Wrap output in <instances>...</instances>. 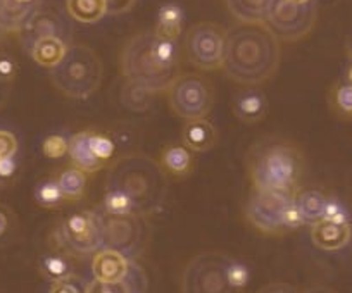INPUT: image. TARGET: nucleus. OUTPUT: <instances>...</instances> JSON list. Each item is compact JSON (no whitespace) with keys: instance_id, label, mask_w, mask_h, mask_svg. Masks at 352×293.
<instances>
[{"instance_id":"obj_1","label":"nucleus","mask_w":352,"mask_h":293,"mask_svg":"<svg viewBox=\"0 0 352 293\" xmlns=\"http://www.w3.org/2000/svg\"><path fill=\"white\" fill-rule=\"evenodd\" d=\"M280 64V40L264 23H239L228 30L226 76L243 86L268 82Z\"/></svg>"},{"instance_id":"obj_2","label":"nucleus","mask_w":352,"mask_h":293,"mask_svg":"<svg viewBox=\"0 0 352 293\" xmlns=\"http://www.w3.org/2000/svg\"><path fill=\"white\" fill-rule=\"evenodd\" d=\"M106 188L120 190L131 198L137 214L157 211L168 194V173L161 163L145 154L116 157L107 167Z\"/></svg>"},{"instance_id":"obj_3","label":"nucleus","mask_w":352,"mask_h":293,"mask_svg":"<svg viewBox=\"0 0 352 293\" xmlns=\"http://www.w3.org/2000/svg\"><path fill=\"white\" fill-rule=\"evenodd\" d=\"M304 156L285 140L257 141L247 154V171L254 188L296 191L304 174Z\"/></svg>"},{"instance_id":"obj_4","label":"nucleus","mask_w":352,"mask_h":293,"mask_svg":"<svg viewBox=\"0 0 352 293\" xmlns=\"http://www.w3.org/2000/svg\"><path fill=\"white\" fill-rule=\"evenodd\" d=\"M154 32H142L131 36L121 50V73L128 83L148 93L168 92L171 83L180 76V67L161 66L152 54Z\"/></svg>"},{"instance_id":"obj_5","label":"nucleus","mask_w":352,"mask_h":293,"mask_svg":"<svg viewBox=\"0 0 352 293\" xmlns=\"http://www.w3.org/2000/svg\"><path fill=\"white\" fill-rule=\"evenodd\" d=\"M50 80L67 99L87 100L102 83V62L90 47L71 45L64 59L50 69Z\"/></svg>"},{"instance_id":"obj_6","label":"nucleus","mask_w":352,"mask_h":293,"mask_svg":"<svg viewBox=\"0 0 352 293\" xmlns=\"http://www.w3.org/2000/svg\"><path fill=\"white\" fill-rule=\"evenodd\" d=\"M232 259L221 252H202L195 255L182 276L184 293H240L228 279Z\"/></svg>"},{"instance_id":"obj_7","label":"nucleus","mask_w":352,"mask_h":293,"mask_svg":"<svg viewBox=\"0 0 352 293\" xmlns=\"http://www.w3.org/2000/svg\"><path fill=\"white\" fill-rule=\"evenodd\" d=\"M102 231V248H113L121 252L128 259H135L142 254L148 238V228L145 215L128 214L114 215L104 211H97Z\"/></svg>"},{"instance_id":"obj_8","label":"nucleus","mask_w":352,"mask_h":293,"mask_svg":"<svg viewBox=\"0 0 352 293\" xmlns=\"http://www.w3.org/2000/svg\"><path fill=\"white\" fill-rule=\"evenodd\" d=\"M56 240L66 254L85 257L102 248V231L97 211L73 212L60 221Z\"/></svg>"},{"instance_id":"obj_9","label":"nucleus","mask_w":352,"mask_h":293,"mask_svg":"<svg viewBox=\"0 0 352 293\" xmlns=\"http://www.w3.org/2000/svg\"><path fill=\"white\" fill-rule=\"evenodd\" d=\"M166 93L173 113L185 121L206 117L214 102L211 83L204 76L194 73L178 76Z\"/></svg>"},{"instance_id":"obj_10","label":"nucleus","mask_w":352,"mask_h":293,"mask_svg":"<svg viewBox=\"0 0 352 293\" xmlns=\"http://www.w3.org/2000/svg\"><path fill=\"white\" fill-rule=\"evenodd\" d=\"M228 32L216 23H197L187 32L185 49L192 66L201 71L223 69Z\"/></svg>"},{"instance_id":"obj_11","label":"nucleus","mask_w":352,"mask_h":293,"mask_svg":"<svg viewBox=\"0 0 352 293\" xmlns=\"http://www.w3.org/2000/svg\"><path fill=\"white\" fill-rule=\"evenodd\" d=\"M316 18L318 9L314 2L294 4L289 0H273L264 25L280 42H297L313 32Z\"/></svg>"},{"instance_id":"obj_12","label":"nucleus","mask_w":352,"mask_h":293,"mask_svg":"<svg viewBox=\"0 0 352 293\" xmlns=\"http://www.w3.org/2000/svg\"><path fill=\"white\" fill-rule=\"evenodd\" d=\"M296 191L263 190L254 188L245 205V215L256 230L266 235H282L285 231L283 218L292 204Z\"/></svg>"},{"instance_id":"obj_13","label":"nucleus","mask_w":352,"mask_h":293,"mask_svg":"<svg viewBox=\"0 0 352 293\" xmlns=\"http://www.w3.org/2000/svg\"><path fill=\"white\" fill-rule=\"evenodd\" d=\"M19 35H21L23 45L28 50L36 40L45 38V36H60V38H66L67 26L64 25L63 18L56 11H52V9L35 8L32 14H30V18L26 19L25 26L21 28Z\"/></svg>"},{"instance_id":"obj_14","label":"nucleus","mask_w":352,"mask_h":293,"mask_svg":"<svg viewBox=\"0 0 352 293\" xmlns=\"http://www.w3.org/2000/svg\"><path fill=\"white\" fill-rule=\"evenodd\" d=\"M270 109L268 97L259 86H245L233 97V113L243 124H257Z\"/></svg>"},{"instance_id":"obj_15","label":"nucleus","mask_w":352,"mask_h":293,"mask_svg":"<svg viewBox=\"0 0 352 293\" xmlns=\"http://www.w3.org/2000/svg\"><path fill=\"white\" fill-rule=\"evenodd\" d=\"M131 261L121 252L113 248H100L94 254L92 259V274L94 279L107 283L124 281L130 272Z\"/></svg>"},{"instance_id":"obj_16","label":"nucleus","mask_w":352,"mask_h":293,"mask_svg":"<svg viewBox=\"0 0 352 293\" xmlns=\"http://www.w3.org/2000/svg\"><path fill=\"white\" fill-rule=\"evenodd\" d=\"M352 238L351 223H333L321 219L311 226V242L324 252H338L349 245Z\"/></svg>"},{"instance_id":"obj_17","label":"nucleus","mask_w":352,"mask_h":293,"mask_svg":"<svg viewBox=\"0 0 352 293\" xmlns=\"http://www.w3.org/2000/svg\"><path fill=\"white\" fill-rule=\"evenodd\" d=\"M218 137L219 134L216 126L206 117L185 121L184 130H182V141L194 154H204L214 149L216 143H218Z\"/></svg>"},{"instance_id":"obj_18","label":"nucleus","mask_w":352,"mask_h":293,"mask_svg":"<svg viewBox=\"0 0 352 293\" xmlns=\"http://www.w3.org/2000/svg\"><path fill=\"white\" fill-rule=\"evenodd\" d=\"M159 163L169 176L187 178L194 171V152L184 141L182 143H169L161 150Z\"/></svg>"},{"instance_id":"obj_19","label":"nucleus","mask_w":352,"mask_h":293,"mask_svg":"<svg viewBox=\"0 0 352 293\" xmlns=\"http://www.w3.org/2000/svg\"><path fill=\"white\" fill-rule=\"evenodd\" d=\"M69 161L71 166L85 171L87 174L99 173L100 169H106L102 163L96 157L90 141H88V130L78 131L69 137Z\"/></svg>"},{"instance_id":"obj_20","label":"nucleus","mask_w":352,"mask_h":293,"mask_svg":"<svg viewBox=\"0 0 352 293\" xmlns=\"http://www.w3.org/2000/svg\"><path fill=\"white\" fill-rule=\"evenodd\" d=\"M328 197L323 190L314 187L297 188L294 194V204L299 209L304 223L313 226L314 223L324 218V207H327Z\"/></svg>"},{"instance_id":"obj_21","label":"nucleus","mask_w":352,"mask_h":293,"mask_svg":"<svg viewBox=\"0 0 352 293\" xmlns=\"http://www.w3.org/2000/svg\"><path fill=\"white\" fill-rule=\"evenodd\" d=\"M69 47L71 45H67L66 38H60V36H45V38L36 40L28 49V54L38 66L54 69L64 59Z\"/></svg>"},{"instance_id":"obj_22","label":"nucleus","mask_w":352,"mask_h":293,"mask_svg":"<svg viewBox=\"0 0 352 293\" xmlns=\"http://www.w3.org/2000/svg\"><path fill=\"white\" fill-rule=\"evenodd\" d=\"M184 23H185V14L184 9L178 4H164L159 9L157 14V23H155L154 33L157 36L169 40H178L180 38L182 32H184Z\"/></svg>"},{"instance_id":"obj_23","label":"nucleus","mask_w":352,"mask_h":293,"mask_svg":"<svg viewBox=\"0 0 352 293\" xmlns=\"http://www.w3.org/2000/svg\"><path fill=\"white\" fill-rule=\"evenodd\" d=\"M38 269L43 278L50 283L60 281L74 276V266L71 255L66 252H49L43 254L38 261Z\"/></svg>"},{"instance_id":"obj_24","label":"nucleus","mask_w":352,"mask_h":293,"mask_svg":"<svg viewBox=\"0 0 352 293\" xmlns=\"http://www.w3.org/2000/svg\"><path fill=\"white\" fill-rule=\"evenodd\" d=\"M273 0H226V8L239 23H264Z\"/></svg>"},{"instance_id":"obj_25","label":"nucleus","mask_w":352,"mask_h":293,"mask_svg":"<svg viewBox=\"0 0 352 293\" xmlns=\"http://www.w3.org/2000/svg\"><path fill=\"white\" fill-rule=\"evenodd\" d=\"M66 11L74 21L94 25L107 14V5L106 0H66Z\"/></svg>"},{"instance_id":"obj_26","label":"nucleus","mask_w":352,"mask_h":293,"mask_svg":"<svg viewBox=\"0 0 352 293\" xmlns=\"http://www.w3.org/2000/svg\"><path fill=\"white\" fill-rule=\"evenodd\" d=\"M33 9V4H21L18 0H0V28L19 33Z\"/></svg>"},{"instance_id":"obj_27","label":"nucleus","mask_w":352,"mask_h":293,"mask_svg":"<svg viewBox=\"0 0 352 293\" xmlns=\"http://www.w3.org/2000/svg\"><path fill=\"white\" fill-rule=\"evenodd\" d=\"M57 181L60 185L66 202H78L85 197L88 187V174L78 167L69 166L57 174Z\"/></svg>"},{"instance_id":"obj_28","label":"nucleus","mask_w":352,"mask_h":293,"mask_svg":"<svg viewBox=\"0 0 352 293\" xmlns=\"http://www.w3.org/2000/svg\"><path fill=\"white\" fill-rule=\"evenodd\" d=\"M35 200L43 209H57L66 202L57 178H45L36 185Z\"/></svg>"},{"instance_id":"obj_29","label":"nucleus","mask_w":352,"mask_h":293,"mask_svg":"<svg viewBox=\"0 0 352 293\" xmlns=\"http://www.w3.org/2000/svg\"><path fill=\"white\" fill-rule=\"evenodd\" d=\"M88 141H90V147H92L97 159L104 166L109 167L111 163L116 159V141L107 133L97 130H88Z\"/></svg>"},{"instance_id":"obj_30","label":"nucleus","mask_w":352,"mask_h":293,"mask_svg":"<svg viewBox=\"0 0 352 293\" xmlns=\"http://www.w3.org/2000/svg\"><path fill=\"white\" fill-rule=\"evenodd\" d=\"M152 54H154L155 60L161 66L169 67V69L180 67V64H178V45H176V40L162 38V36H157L154 33L152 35Z\"/></svg>"},{"instance_id":"obj_31","label":"nucleus","mask_w":352,"mask_h":293,"mask_svg":"<svg viewBox=\"0 0 352 293\" xmlns=\"http://www.w3.org/2000/svg\"><path fill=\"white\" fill-rule=\"evenodd\" d=\"M100 211L107 212V214H114V215L137 214V209H135V204L131 202V198L128 197V195H124L123 191L111 190V188H106V194H104Z\"/></svg>"},{"instance_id":"obj_32","label":"nucleus","mask_w":352,"mask_h":293,"mask_svg":"<svg viewBox=\"0 0 352 293\" xmlns=\"http://www.w3.org/2000/svg\"><path fill=\"white\" fill-rule=\"evenodd\" d=\"M331 109L340 117H352V85L347 82L337 83L330 92Z\"/></svg>"},{"instance_id":"obj_33","label":"nucleus","mask_w":352,"mask_h":293,"mask_svg":"<svg viewBox=\"0 0 352 293\" xmlns=\"http://www.w3.org/2000/svg\"><path fill=\"white\" fill-rule=\"evenodd\" d=\"M42 152L47 159H63L69 154V138L63 133H52L43 138Z\"/></svg>"},{"instance_id":"obj_34","label":"nucleus","mask_w":352,"mask_h":293,"mask_svg":"<svg viewBox=\"0 0 352 293\" xmlns=\"http://www.w3.org/2000/svg\"><path fill=\"white\" fill-rule=\"evenodd\" d=\"M49 293H87V285L76 274L60 281L50 283Z\"/></svg>"},{"instance_id":"obj_35","label":"nucleus","mask_w":352,"mask_h":293,"mask_svg":"<svg viewBox=\"0 0 352 293\" xmlns=\"http://www.w3.org/2000/svg\"><path fill=\"white\" fill-rule=\"evenodd\" d=\"M87 293H131V290L126 281L107 283L94 279L87 285Z\"/></svg>"},{"instance_id":"obj_36","label":"nucleus","mask_w":352,"mask_h":293,"mask_svg":"<svg viewBox=\"0 0 352 293\" xmlns=\"http://www.w3.org/2000/svg\"><path fill=\"white\" fill-rule=\"evenodd\" d=\"M228 279L230 283H232L233 288L242 292V290L247 286V283H249V269H247L243 264H240V262L233 261L232 259V262H230L228 266Z\"/></svg>"},{"instance_id":"obj_37","label":"nucleus","mask_w":352,"mask_h":293,"mask_svg":"<svg viewBox=\"0 0 352 293\" xmlns=\"http://www.w3.org/2000/svg\"><path fill=\"white\" fill-rule=\"evenodd\" d=\"M328 221H333V223H351V218H349V212L337 198L328 197L327 207H324V218Z\"/></svg>"},{"instance_id":"obj_38","label":"nucleus","mask_w":352,"mask_h":293,"mask_svg":"<svg viewBox=\"0 0 352 293\" xmlns=\"http://www.w3.org/2000/svg\"><path fill=\"white\" fill-rule=\"evenodd\" d=\"M18 152V138L8 130H0V159L14 157Z\"/></svg>"},{"instance_id":"obj_39","label":"nucleus","mask_w":352,"mask_h":293,"mask_svg":"<svg viewBox=\"0 0 352 293\" xmlns=\"http://www.w3.org/2000/svg\"><path fill=\"white\" fill-rule=\"evenodd\" d=\"M18 75V62L9 54H0V82H12Z\"/></svg>"},{"instance_id":"obj_40","label":"nucleus","mask_w":352,"mask_h":293,"mask_svg":"<svg viewBox=\"0 0 352 293\" xmlns=\"http://www.w3.org/2000/svg\"><path fill=\"white\" fill-rule=\"evenodd\" d=\"M302 224L306 223H304V219L302 215H300L299 209H297V205L294 204L292 200V204H290L289 209H287L285 218H283V226H285V231H289V230H296V228L302 226Z\"/></svg>"},{"instance_id":"obj_41","label":"nucleus","mask_w":352,"mask_h":293,"mask_svg":"<svg viewBox=\"0 0 352 293\" xmlns=\"http://www.w3.org/2000/svg\"><path fill=\"white\" fill-rule=\"evenodd\" d=\"M135 4H137V0H106L107 14H124V12L131 11Z\"/></svg>"},{"instance_id":"obj_42","label":"nucleus","mask_w":352,"mask_h":293,"mask_svg":"<svg viewBox=\"0 0 352 293\" xmlns=\"http://www.w3.org/2000/svg\"><path fill=\"white\" fill-rule=\"evenodd\" d=\"M257 293H299V290L289 283H270V285L263 286Z\"/></svg>"},{"instance_id":"obj_43","label":"nucleus","mask_w":352,"mask_h":293,"mask_svg":"<svg viewBox=\"0 0 352 293\" xmlns=\"http://www.w3.org/2000/svg\"><path fill=\"white\" fill-rule=\"evenodd\" d=\"M16 169H18V164H16L14 157H8V159H0V178H8L14 176Z\"/></svg>"},{"instance_id":"obj_44","label":"nucleus","mask_w":352,"mask_h":293,"mask_svg":"<svg viewBox=\"0 0 352 293\" xmlns=\"http://www.w3.org/2000/svg\"><path fill=\"white\" fill-rule=\"evenodd\" d=\"M8 226H9L8 214H6L4 211H0V237L8 231Z\"/></svg>"},{"instance_id":"obj_45","label":"nucleus","mask_w":352,"mask_h":293,"mask_svg":"<svg viewBox=\"0 0 352 293\" xmlns=\"http://www.w3.org/2000/svg\"><path fill=\"white\" fill-rule=\"evenodd\" d=\"M306 293H335V292H333V290H330V288H323V286H316V288L307 290Z\"/></svg>"},{"instance_id":"obj_46","label":"nucleus","mask_w":352,"mask_h":293,"mask_svg":"<svg viewBox=\"0 0 352 293\" xmlns=\"http://www.w3.org/2000/svg\"><path fill=\"white\" fill-rule=\"evenodd\" d=\"M345 82L351 83L352 85V62H351V66L347 67V73H345Z\"/></svg>"},{"instance_id":"obj_47","label":"nucleus","mask_w":352,"mask_h":293,"mask_svg":"<svg viewBox=\"0 0 352 293\" xmlns=\"http://www.w3.org/2000/svg\"><path fill=\"white\" fill-rule=\"evenodd\" d=\"M347 57L351 59V62H352V36L349 38V42H347Z\"/></svg>"},{"instance_id":"obj_48","label":"nucleus","mask_w":352,"mask_h":293,"mask_svg":"<svg viewBox=\"0 0 352 293\" xmlns=\"http://www.w3.org/2000/svg\"><path fill=\"white\" fill-rule=\"evenodd\" d=\"M289 2H294V4H311L314 0H289Z\"/></svg>"},{"instance_id":"obj_49","label":"nucleus","mask_w":352,"mask_h":293,"mask_svg":"<svg viewBox=\"0 0 352 293\" xmlns=\"http://www.w3.org/2000/svg\"><path fill=\"white\" fill-rule=\"evenodd\" d=\"M18 2H21V4H33L36 0H18Z\"/></svg>"}]
</instances>
